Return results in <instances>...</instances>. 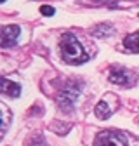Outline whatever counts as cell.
<instances>
[{
    "mask_svg": "<svg viewBox=\"0 0 139 146\" xmlns=\"http://www.w3.org/2000/svg\"><path fill=\"white\" fill-rule=\"evenodd\" d=\"M59 52L66 63L70 64H82L89 59L83 45L77 40V36L71 33H64L59 40Z\"/></svg>",
    "mask_w": 139,
    "mask_h": 146,
    "instance_id": "1",
    "label": "cell"
},
{
    "mask_svg": "<svg viewBox=\"0 0 139 146\" xmlns=\"http://www.w3.org/2000/svg\"><path fill=\"white\" fill-rule=\"evenodd\" d=\"M78 98H80V87L77 84H73V82H70L68 85H64L58 92L56 101L64 111H71L75 108V103H77Z\"/></svg>",
    "mask_w": 139,
    "mask_h": 146,
    "instance_id": "2",
    "label": "cell"
},
{
    "mask_svg": "<svg viewBox=\"0 0 139 146\" xmlns=\"http://www.w3.org/2000/svg\"><path fill=\"white\" fill-rule=\"evenodd\" d=\"M94 146H129L127 137L115 131H103L96 136Z\"/></svg>",
    "mask_w": 139,
    "mask_h": 146,
    "instance_id": "3",
    "label": "cell"
},
{
    "mask_svg": "<svg viewBox=\"0 0 139 146\" xmlns=\"http://www.w3.org/2000/svg\"><path fill=\"white\" fill-rule=\"evenodd\" d=\"M21 30L17 25H7L2 28V36H0V45L2 47H12L17 42V36H19Z\"/></svg>",
    "mask_w": 139,
    "mask_h": 146,
    "instance_id": "4",
    "label": "cell"
},
{
    "mask_svg": "<svg viewBox=\"0 0 139 146\" xmlns=\"http://www.w3.org/2000/svg\"><path fill=\"white\" fill-rule=\"evenodd\" d=\"M110 82L116 85H130V71L124 68H113L110 73Z\"/></svg>",
    "mask_w": 139,
    "mask_h": 146,
    "instance_id": "5",
    "label": "cell"
},
{
    "mask_svg": "<svg viewBox=\"0 0 139 146\" xmlns=\"http://www.w3.org/2000/svg\"><path fill=\"white\" fill-rule=\"evenodd\" d=\"M0 92L4 96H11V98H19L21 94V85L16 84L9 78H2L0 80Z\"/></svg>",
    "mask_w": 139,
    "mask_h": 146,
    "instance_id": "6",
    "label": "cell"
},
{
    "mask_svg": "<svg viewBox=\"0 0 139 146\" xmlns=\"http://www.w3.org/2000/svg\"><path fill=\"white\" fill-rule=\"evenodd\" d=\"M94 113H96V117H97V118L106 120V118H110V117H111L113 108H111V104H108V101H106V99H103V101H99V103H97V106H96V110H94Z\"/></svg>",
    "mask_w": 139,
    "mask_h": 146,
    "instance_id": "7",
    "label": "cell"
},
{
    "mask_svg": "<svg viewBox=\"0 0 139 146\" xmlns=\"http://www.w3.org/2000/svg\"><path fill=\"white\" fill-rule=\"evenodd\" d=\"M124 47L130 52H139V31H134L124 38Z\"/></svg>",
    "mask_w": 139,
    "mask_h": 146,
    "instance_id": "8",
    "label": "cell"
},
{
    "mask_svg": "<svg viewBox=\"0 0 139 146\" xmlns=\"http://www.w3.org/2000/svg\"><path fill=\"white\" fill-rule=\"evenodd\" d=\"M115 30H113V26H110V25H97L96 28H92V35L94 36H97V38H106L108 35H111Z\"/></svg>",
    "mask_w": 139,
    "mask_h": 146,
    "instance_id": "9",
    "label": "cell"
},
{
    "mask_svg": "<svg viewBox=\"0 0 139 146\" xmlns=\"http://www.w3.org/2000/svg\"><path fill=\"white\" fill-rule=\"evenodd\" d=\"M0 111H2V132L7 131V125H9V120H11V113L5 104H0Z\"/></svg>",
    "mask_w": 139,
    "mask_h": 146,
    "instance_id": "10",
    "label": "cell"
},
{
    "mask_svg": "<svg viewBox=\"0 0 139 146\" xmlns=\"http://www.w3.org/2000/svg\"><path fill=\"white\" fill-rule=\"evenodd\" d=\"M59 125H61V122H56V123H52V125H50V129H52V131H56V132L61 134V136H64L70 129H71L70 125H64V127H59Z\"/></svg>",
    "mask_w": 139,
    "mask_h": 146,
    "instance_id": "11",
    "label": "cell"
},
{
    "mask_svg": "<svg viewBox=\"0 0 139 146\" xmlns=\"http://www.w3.org/2000/svg\"><path fill=\"white\" fill-rule=\"evenodd\" d=\"M26 146H45V141L42 136H35L30 141H26Z\"/></svg>",
    "mask_w": 139,
    "mask_h": 146,
    "instance_id": "12",
    "label": "cell"
},
{
    "mask_svg": "<svg viewBox=\"0 0 139 146\" xmlns=\"http://www.w3.org/2000/svg\"><path fill=\"white\" fill-rule=\"evenodd\" d=\"M40 12H42L44 16H47V17H49V16H54L56 9L52 7V5H42V7H40Z\"/></svg>",
    "mask_w": 139,
    "mask_h": 146,
    "instance_id": "13",
    "label": "cell"
},
{
    "mask_svg": "<svg viewBox=\"0 0 139 146\" xmlns=\"http://www.w3.org/2000/svg\"><path fill=\"white\" fill-rule=\"evenodd\" d=\"M0 2H5V0H0Z\"/></svg>",
    "mask_w": 139,
    "mask_h": 146,
    "instance_id": "14",
    "label": "cell"
}]
</instances>
